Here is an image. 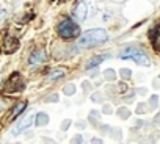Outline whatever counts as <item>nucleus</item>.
<instances>
[{"instance_id": "obj_1", "label": "nucleus", "mask_w": 160, "mask_h": 144, "mask_svg": "<svg viewBox=\"0 0 160 144\" xmlns=\"http://www.w3.org/2000/svg\"><path fill=\"white\" fill-rule=\"evenodd\" d=\"M108 41V33L104 28H94L88 30L82 38L78 39V47H98Z\"/></svg>"}, {"instance_id": "obj_2", "label": "nucleus", "mask_w": 160, "mask_h": 144, "mask_svg": "<svg viewBox=\"0 0 160 144\" xmlns=\"http://www.w3.org/2000/svg\"><path fill=\"white\" fill-rule=\"evenodd\" d=\"M119 58L121 60H133L135 63L143 64V66H148L149 64V58L146 56V53L141 49L135 47V46H126V47H122L121 52H119Z\"/></svg>"}, {"instance_id": "obj_3", "label": "nucleus", "mask_w": 160, "mask_h": 144, "mask_svg": "<svg viewBox=\"0 0 160 144\" xmlns=\"http://www.w3.org/2000/svg\"><path fill=\"white\" fill-rule=\"evenodd\" d=\"M58 35L63 39H75L80 35V27L72 19H64L58 25Z\"/></svg>"}, {"instance_id": "obj_4", "label": "nucleus", "mask_w": 160, "mask_h": 144, "mask_svg": "<svg viewBox=\"0 0 160 144\" xmlns=\"http://www.w3.org/2000/svg\"><path fill=\"white\" fill-rule=\"evenodd\" d=\"M42 61H44V52H42V50H35V52L30 55V60H28L30 66H38V64H41Z\"/></svg>"}, {"instance_id": "obj_5", "label": "nucleus", "mask_w": 160, "mask_h": 144, "mask_svg": "<svg viewBox=\"0 0 160 144\" xmlns=\"http://www.w3.org/2000/svg\"><path fill=\"white\" fill-rule=\"evenodd\" d=\"M32 121H33L32 118H27L25 121H22V122L19 124V127H16V128L13 130V135H19V133H22V132H24L25 128H28V127H30Z\"/></svg>"}, {"instance_id": "obj_6", "label": "nucleus", "mask_w": 160, "mask_h": 144, "mask_svg": "<svg viewBox=\"0 0 160 144\" xmlns=\"http://www.w3.org/2000/svg\"><path fill=\"white\" fill-rule=\"evenodd\" d=\"M35 122H36V125H38V127L47 125V122H49V116H47L46 113H38V114H36Z\"/></svg>"}, {"instance_id": "obj_7", "label": "nucleus", "mask_w": 160, "mask_h": 144, "mask_svg": "<svg viewBox=\"0 0 160 144\" xmlns=\"http://www.w3.org/2000/svg\"><path fill=\"white\" fill-rule=\"evenodd\" d=\"M25 107H27V102H21V103H18L16 107H14V110L11 111V119H14V118H18L24 110H25Z\"/></svg>"}, {"instance_id": "obj_8", "label": "nucleus", "mask_w": 160, "mask_h": 144, "mask_svg": "<svg viewBox=\"0 0 160 144\" xmlns=\"http://www.w3.org/2000/svg\"><path fill=\"white\" fill-rule=\"evenodd\" d=\"M105 58H108V55H101V56H96V58H93V60H90V63L87 64V69H91V67H94V66H98L101 61H104Z\"/></svg>"}, {"instance_id": "obj_9", "label": "nucleus", "mask_w": 160, "mask_h": 144, "mask_svg": "<svg viewBox=\"0 0 160 144\" xmlns=\"http://www.w3.org/2000/svg\"><path fill=\"white\" fill-rule=\"evenodd\" d=\"M64 74H66L64 69H55V70H52L50 74H49V79H50V80H57V79L63 77Z\"/></svg>"}, {"instance_id": "obj_10", "label": "nucleus", "mask_w": 160, "mask_h": 144, "mask_svg": "<svg viewBox=\"0 0 160 144\" xmlns=\"http://www.w3.org/2000/svg\"><path fill=\"white\" fill-rule=\"evenodd\" d=\"M105 79H107V80H115V79H116V74H115L113 69L105 70Z\"/></svg>"}, {"instance_id": "obj_11", "label": "nucleus", "mask_w": 160, "mask_h": 144, "mask_svg": "<svg viewBox=\"0 0 160 144\" xmlns=\"http://www.w3.org/2000/svg\"><path fill=\"white\" fill-rule=\"evenodd\" d=\"M74 93H75V86H74V85H66V88H64V94L71 96V94H74Z\"/></svg>"}, {"instance_id": "obj_12", "label": "nucleus", "mask_w": 160, "mask_h": 144, "mask_svg": "<svg viewBox=\"0 0 160 144\" xmlns=\"http://www.w3.org/2000/svg\"><path fill=\"white\" fill-rule=\"evenodd\" d=\"M121 77H122V79H129V77H130V70H129V69H122V70H121Z\"/></svg>"}, {"instance_id": "obj_13", "label": "nucleus", "mask_w": 160, "mask_h": 144, "mask_svg": "<svg viewBox=\"0 0 160 144\" xmlns=\"http://www.w3.org/2000/svg\"><path fill=\"white\" fill-rule=\"evenodd\" d=\"M5 14H7V11H3V10H2V11H0V22H2V21H3V17H5Z\"/></svg>"}]
</instances>
